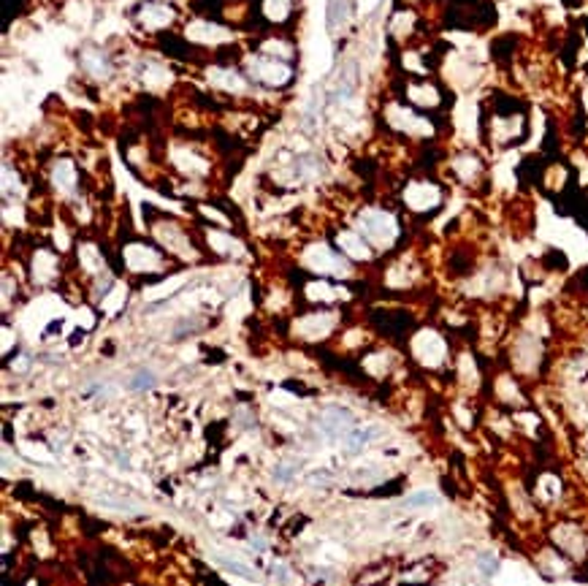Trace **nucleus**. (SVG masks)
Returning <instances> with one entry per match:
<instances>
[{
    "mask_svg": "<svg viewBox=\"0 0 588 586\" xmlns=\"http://www.w3.org/2000/svg\"><path fill=\"white\" fill-rule=\"evenodd\" d=\"M152 386H155V375H152L149 369L136 372V377L130 380V388H133V391H149Z\"/></svg>",
    "mask_w": 588,
    "mask_h": 586,
    "instance_id": "nucleus-1",
    "label": "nucleus"
},
{
    "mask_svg": "<svg viewBox=\"0 0 588 586\" xmlns=\"http://www.w3.org/2000/svg\"><path fill=\"white\" fill-rule=\"evenodd\" d=\"M496 567H499L496 556H488V554H482V556H480V570H482L485 576H493V573H496Z\"/></svg>",
    "mask_w": 588,
    "mask_h": 586,
    "instance_id": "nucleus-3",
    "label": "nucleus"
},
{
    "mask_svg": "<svg viewBox=\"0 0 588 586\" xmlns=\"http://www.w3.org/2000/svg\"><path fill=\"white\" fill-rule=\"evenodd\" d=\"M225 567H228V570H233V573H239L242 578H255V573H253V570H247V567H244V565H239V562H225Z\"/></svg>",
    "mask_w": 588,
    "mask_h": 586,
    "instance_id": "nucleus-5",
    "label": "nucleus"
},
{
    "mask_svg": "<svg viewBox=\"0 0 588 586\" xmlns=\"http://www.w3.org/2000/svg\"><path fill=\"white\" fill-rule=\"evenodd\" d=\"M437 502V497L431 494V491H420V494H412V497H406V508H423V505H434Z\"/></svg>",
    "mask_w": 588,
    "mask_h": 586,
    "instance_id": "nucleus-2",
    "label": "nucleus"
},
{
    "mask_svg": "<svg viewBox=\"0 0 588 586\" xmlns=\"http://www.w3.org/2000/svg\"><path fill=\"white\" fill-rule=\"evenodd\" d=\"M369 435L371 432H355V435H350V440H347V448L350 451H358V448H364L369 442Z\"/></svg>",
    "mask_w": 588,
    "mask_h": 586,
    "instance_id": "nucleus-4",
    "label": "nucleus"
}]
</instances>
